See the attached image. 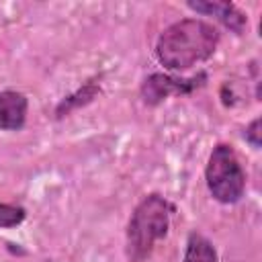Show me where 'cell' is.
Returning <instances> with one entry per match:
<instances>
[{"label":"cell","mask_w":262,"mask_h":262,"mask_svg":"<svg viewBox=\"0 0 262 262\" xmlns=\"http://www.w3.org/2000/svg\"><path fill=\"white\" fill-rule=\"evenodd\" d=\"M205 184L209 194L221 205H235L246 192V170L229 143H217L205 166Z\"/></svg>","instance_id":"3957f363"},{"label":"cell","mask_w":262,"mask_h":262,"mask_svg":"<svg viewBox=\"0 0 262 262\" xmlns=\"http://www.w3.org/2000/svg\"><path fill=\"white\" fill-rule=\"evenodd\" d=\"M25 219H27V209L23 205H12V203L0 201V229L18 227Z\"/></svg>","instance_id":"9c48e42d"},{"label":"cell","mask_w":262,"mask_h":262,"mask_svg":"<svg viewBox=\"0 0 262 262\" xmlns=\"http://www.w3.org/2000/svg\"><path fill=\"white\" fill-rule=\"evenodd\" d=\"M182 262H219V254L209 237L199 231H190L186 237Z\"/></svg>","instance_id":"ba28073f"},{"label":"cell","mask_w":262,"mask_h":262,"mask_svg":"<svg viewBox=\"0 0 262 262\" xmlns=\"http://www.w3.org/2000/svg\"><path fill=\"white\" fill-rule=\"evenodd\" d=\"M174 211L176 207L160 192H149L135 205L125 229L127 262H145L151 256L156 244L168 235Z\"/></svg>","instance_id":"7a4b0ae2"},{"label":"cell","mask_w":262,"mask_h":262,"mask_svg":"<svg viewBox=\"0 0 262 262\" xmlns=\"http://www.w3.org/2000/svg\"><path fill=\"white\" fill-rule=\"evenodd\" d=\"M29 98L18 90H0V131H20L27 125Z\"/></svg>","instance_id":"8992f818"},{"label":"cell","mask_w":262,"mask_h":262,"mask_svg":"<svg viewBox=\"0 0 262 262\" xmlns=\"http://www.w3.org/2000/svg\"><path fill=\"white\" fill-rule=\"evenodd\" d=\"M98 94H100V78H90L78 90H74L72 94L63 96L57 102V106H55V119H63L70 113H74V111L90 104Z\"/></svg>","instance_id":"52a82bcc"},{"label":"cell","mask_w":262,"mask_h":262,"mask_svg":"<svg viewBox=\"0 0 262 262\" xmlns=\"http://www.w3.org/2000/svg\"><path fill=\"white\" fill-rule=\"evenodd\" d=\"M190 10L203 16H213L217 23H221L225 29H229L235 35H242L248 25V14L233 2H221V0H190L186 2Z\"/></svg>","instance_id":"5b68a950"},{"label":"cell","mask_w":262,"mask_h":262,"mask_svg":"<svg viewBox=\"0 0 262 262\" xmlns=\"http://www.w3.org/2000/svg\"><path fill=\"white\" fill-rule=\"evenodd\" d=\"M207 80H209L207 72H199L190 78L172 76V74H164V72H154V74L143 78V82L139 86V96H141V102L145 106H158L170 96L192 94L194 90L203 88L207 84Z\"/></svg>","instance_id":"277c9868"},{"label":"cell","mask_w":262,"mask_h":262,"mask_svg":"<svg viewBox=\"0 0 262 262\" xmlns=\"http://www.w3.org/2000/svg\"><path fill=\"white\" fill-rule=\"evenodd\" d=\"M244 137H246V141L254 147V149H260V145H262V131H260V117H256L250 125H246V129H244Z\"/></svg>","instance_id":"30bf717a"},{"label":"cell","mask_w":262,"mask_h":262,"mask_svg":"<svg viewBox=\"0 0 262 262\" xmlns=\"http://www.w3.org/2000/svg\"><path fill=\"white\" fill-rule=\"evenodd\" d=\"M221 41L219 29L203 18H180L168 25L154 47L156 59L170 72H186L213 57Z\"/></svg>","instance_id":"6da1fadb"}]
</instances>
